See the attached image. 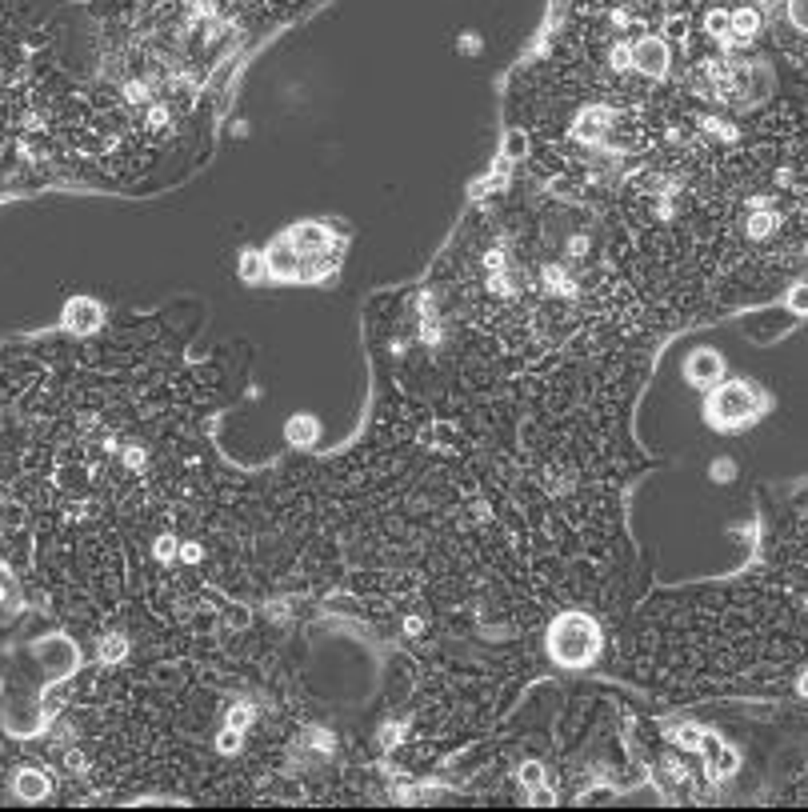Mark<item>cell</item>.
I'll list each match as a JSON object with an SVG mask.
<instances>
[{
    "label": "cell",
    "instance_id": "obj_1",
    "mask_svg": "<svg viewBox=\"0 0 808 812\" xmlns=\"http://www.w3.org/2000/svg\"><path fill=\"white\" fill-rule=\"evenodd\" d=\"M552 656L560 660V664H584V660H592L597 653V624L581 616V612H572V616H560V621L552 624Z\"/></svg>",
    "mask_w": 808,
    "mask_h": 812
},
{
    "label": "cell",
    "instance_id": "obj_2",
    "mask_svg": "<svg viewBox=\"0 0 808 812\" xmlns=\"http://www.w3.org/2000/svg\"><path fill=\"white\" fill-rule=\"evenodd\" d=\"M752 413H757V392H752L748 384H725V388L712 397V416H716V424H744Z\"/></svg>",
    "mask_w": 808,
    "mask_h": 812
},
{
    "label": "cell",
    "instance_id": "obj_3",
    "mask_svg": "<svg viewBox=\"0 0 808 812\" xmlns=\"http://www.w3.org/2000/svg\"><path fill=\"white\" fill-rule=\"evenodd\" d=\"M632 68L640 77H664L668 72V45L661 36H640L632 45Z\"/></svg>",
    "mask_w": 808,
    "mask_h": 812
},
{
    "label": "cell",
    "instance_id": "obj_4",
    "mask_svg": "<svg viewBox=\"0 0 808 812\" xmlns=\"http://www.w3.org/2000/svg\"><path fill=\"white\" fill-rule=\"evenodd\" d=\"M720 372H725V365H720L716 352H696L693 360L684 365V376H688L693 384H716L720 381Z\"/></svg>",
    "mask_w": 808,
    "mask_h": 812
},
{
    "label": "cell",
    "instance_id": "obj_5",
    "mask_svg": "<svg viewBox=\"0 0 808 812\" xmlns=\"http://www.w3.org/2000/svg\"><path fill=\"white\" fill-rule=\"evenodd\" d=\"M65 324L68 328H76V333H92L100 324V308L92 301H84V296H76V301H68V308H65Z\"/></svg>",
    "mask_w": 808,
    "mask_h": 812
},
{
    "label": "cell",
    "instance_id": "obj_6",
    "mask_svg": "<svg viewBox=\"0 0 808 812\" xmlns=\"http://www.w3.org/2000/svg\"><path fill=\"white\" fill-rule=\"evenodd\" d=\"M13 788H17L20 800H45V797H49V777H45V772H36V768H24V772H17Z\"/></svg>",
    "mask_w": 808,
    "mask_h": 812
},
{
    "label": "cell",
    "instance_id": "obj_7",
    "mask_svg": "<svg viewBox=\"0 0 808 812\" xmlns=\"http://www.w3.org/2000/svg\"><path fill=\"white\" fill-rule=\"evenodd\" d=\"M728 32H732V40H752L760 32V13L757 8H736V13H728Z\"/></svg>",
    "mask_w": 808,
    "mask_h": 812
},
{
    "label": "cell",
    "instance_id": "obj_8",
    "mask_svg": "<svg viewBox=\"0 0 808 812\" xmlns=\"http://www.w3.org/2000/svg\"><path fill=\"white\" fill-rule=\"evenodd\" d=\"M704 32H709V36H716V40H732V32H728V13H725V8H712V13L704 16Z\"/></svg>",
    "mask_w": 808,
    "mask_h": 812
},
{
    "label": "cell",
    "instance_id": "obj_9",
    "mask_svg": "<svg viewBox=\"0 0 808 812\" xmlns=\"http://www.w3.org/2000/svg\"><path fill=\"white\" fill-rule=\"evenodd\" d=\"M289 440H292V445H308V440H312V424H308V420H292V424H289Z\"/></svg>",
    "mask_w": 808,
    "mask_h": 812
},
{
    "label": "cell",
    "instance_id": "obj_10",
    "mask_svg": "<svg viewBox=\"0 0 808 812\" xmlns=\"http://www.w3.org/2000/svg\"><path fill=\"white\" fill-rule=\"evenodd\" d=\"M789 16H792V24H796L800 32H808V0H792Z\"/></svg>",
    "mask_w": 808,
    "mask_h": 812
},
{
    "label": "cell",
    "instance_id": "obj_11",
    "mask_svg": "<svg viewBox=\"0 0 808 812\" xmlns=\"http://www.w3.org/2000/svg\"><path fill=\"white\" fill-rule=\"evenodd\" d=\"M100 656H104V660H120V656H124V640H120V637H108L104 644H100Z\"/></svg>",
    "mask_w": 808,
    "mask_h": 812
},
{
    "label": "cell",
    "instance_id": "obj_12",
    "mask_svg": "<svg viewBox=\"0 0 808 812\" xmlns=\"http://www.w3.org/2000/svg\"><path fill=\"white\" fill-rule=\"evenodd\" d=\"M677 745H684V749H696V745H700V729H693V724L677 729Z\"/></svg>",
    "mask_w": 808,
    "mask_h": 812
},
{
    "label": "cell",
    "instance_id": "obj_13",
    "mask_svg": "<svg viewBox=\"0 0 808 812\" xmlns=\"http://www.w3.org/2000/svg\"><path fill=\"white\" fill-rule=\"evenodd\" d=\"M789 308H792V312H808V285H800L789 296Z\"/></svg>",
    "mask_w": 808,
    "mask_h": 812
},
{
    "label": "cell",
    "instance_id": "obj_14",
    "mask_svg": "<svg viewBox=\"0 0 808 812\" xmlns=\"http://www.w3.org/2000/svg\"><path fill=\"white\" fill-rule=\"evenodd\" d=\"M520 781L528 784V788H536V784H540V765H524L520 768Z\"/></svg>",
    "mask_w": 808,
    "mask_h": 812
},
{
    "label": "cell",
    "instance_id": "obj_15",
    "mask_svg": "<svg viewBox=\"0 0 808 812\" xmlns=\"http://www.w3.org/2000/svg\"><path fill=\"white\" fill-rule=\"evenodd\" d=\"M533 800H536V804H552V793H549V788H540V784H536Z\"/></svg>",
    "mask_w": 808,
    "mask_h": 812
},
{
    "label": "cell",
    "instance_id": "obj_16",
    "mask_svg": "<svg viewBox=\"0 0 808 812\" xmlns=\"http://www.w3.org/2000/svg\"><path fill=\"white\" fill-rule=\"evenodd\" d=\"M236 749V733H225L220 736V752H232Z\"/></svg>",
    "mask_w": 808,
    "mask_h": 812
},
{
    "label": "cell",
    "instance_id": "obj_17",
    "mask_svg": "<svg viewBox=\"0 0 808 812\" xmlns=\"http://www.w3.org/2000/svg\"><path fill=\"white\" fill-rule=\"evenodd\" d=\"M68 768H72V772H76V768H84V756H81V752H68Z\"/></svg>",
    "mask_w": 808,
    "mask_h": 812
},
{
    "label": "cell",
    "instance_id": "obj_18",
    "mask_svg": "<svg viewBox=\"0 0 808 812\" xmlns=\"http://www.w3.org/2000/svg\"><path fill=\"white\" fill-rule=\"evenodd\" d=\"M184 560H200V548L196 544H184Z\"/></svg>",
    "mask_w": 808,
    "mask_h": 812
},
{
    "label": "cell",
    "instance_id": "obj_19",
    "mask_svg": "<svg viewBox=\"0 0 808 812\" xmlns=\"http://www.w3.org/2000/svg\"><path fill=\"white\" fill-rule=\"evenodd\" d=\"M800 692H808V672H805V680H800Z\"/></svg>",
    "mask_w": 808,
    "mask_h": 812
},
{
    "label": "cell",
    "instance_id": "obj_20",
    "mask_svg": "<svg viewBox=\"0 0 808 812\" xmlns=\"http://www.w3.org/2000/svg\"><path fill=\"white\" fill-rule=\"evenodd\" d=\"M636 4H640V0H636Z\"/></svg>",
    "mask_w": 808,
    "mask_h": 812
}]
</instances>
